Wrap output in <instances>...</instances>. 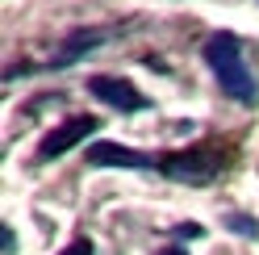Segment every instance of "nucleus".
<instances>
[{"label": "nucleus", "instance_id": "nucleus-1", "mask_svg": "<svg viewBox=\"0 0 259 255\" xmlns=\"http://www.w3.org/2000/svg\"><path fill=\"white\" fill-rule=\"evenodd\" d=\"M205 63H209V71H213L218 88H222L230 101H238V105H255V101H259V79H255V71H251V63H247L242 38L226 34V29L209 34V38H205Z\"/></svg>", "mask_w": 259, "mask_h": 255}, {"label": "nucleus", "instance_id": "nucleus-2", "mask_svg": "<svg viewBox=\"0 0 259 255\" xmlns=\"http://www.w3.org/2000/svg\"><path fill=\"white\" fill-rule=\"evenodd\" d=\"M226 167V155L209 151V147H188V151H171V155H159V172L167 180H180V184H213Z\"/></svg>", "mask_w": 259, "mask_h": 255}, {"label": "nucleus", "instance_id": "nucleus-3", "mask_svg": "<svg viewBox=\"0 0 259 255\" xmlns=\"http://www.w3.org/2000/svg\"><path fill=\"white\" fill-rule=\"evenodd\" d=\"M88 92L101 105L117 109V113H142V109H151V97L121 75H88Z\"/></svg>", "mask_w": 259, "mask_h": 255}, {"label": "nucleus", "instance_id": "nucleus-4", "mask_svg": "<svg viewBox=\"0 0 259 255\" xmlns=\"http://www.w3.org/2000/svg\"><path fill=\"white\" fill-rule=\"evenodd\" d=\"M96 125H101V121H96L92 113H75V117H67V121H59L55 130L38 142V159H42V163H51V159L67 155L71 147H79L84 138H92V134H96Z\"/></svg>", "mask_w": 259, "mask_h": 255}, {"label": "nucleus", "instance_id": "nucleus-5", "mask_svg": "<svg viewBox=\"0 0 259 255\" xmlns=\"http://www.w3.org/2000/svg\"><path fill=\"white\" fill-rule=\"evenodd\" d=\"M88 163H92V167H134V172H151V167H159V159L147 155V151H134V147H121V142L101 138V142H92V147H88Z\"/></svg>", "mask_w": 259, "mask_h": 255}, {"label": "nucleus", "instance_id": "nucleus-6", "mask_svg": "<svg viewBox=\"0 0 259 255\" xmlns=\"http://www.w3.org/2000/svg\"><path fill=\"white\" fill-rule=\"evenodd\" d=\"M109 42V29H75V34L67 38V42H63L59 46V51L51 55V59H46L42 63V71H59V67H71V63H79V59H84V55H92L96 51V46H105Z\"/></svg>", "mask_w": 259, "mask_h": 255}, {"label": "nucleus", "instance_id": "nucleus-7", "mask_svg": "<svg viewBox=\"0 0 259 255\" xmlns=\"http://www.w3.org/2000/svg\"><path fill=\"white\" fill-rule=\"evenodd\" d=\"M226 230L255 238V234H259V222H255V218H247V214H226Z\"/></svg>", "mask_w": 259, "mask_h": 255}, {"label": "nucleus", "instance_id": "nucleus-8", "mask_svg": "<svg viewBox=\"0 0 259 255\" xmlns=\"http://www.w3.org/2000/svg\"><path fill=\"white\" fill-rule=\"evenodd\" d=\"M59 255H92V243L88 238H71V247H63Z\"/></svg>", "mask_w": 259, "mask_h": 255}, {"label": "nucleus", "instance_id": "nucleus-9", "mask_svg": "<svg viewBox=\"0 0 259 255\" xmlns=\"http://www.w3.org/2000/svg\"><path fill=\"white\" fill-rule=\"evenodd\" d=\"M197 234H205V230L192 226V222H188V226H176V238H197Z\"/></svg>", "mask_w": 259, "mask_h": 255}, {"label": "nucleus", "instance_id": "nucleus-10", "mask_svg": "<svg viewBox=\"0 0 259 255\" xmlns=\"http://www.w3.org/2000/svg\"><path fill=\"white\" fill-rule=\"evenodd\" d=\"M159 255H188L184 247H167V251H159Z\"/></svg>", "mask_w": 259, "mask_h": 255}]
</instances>
